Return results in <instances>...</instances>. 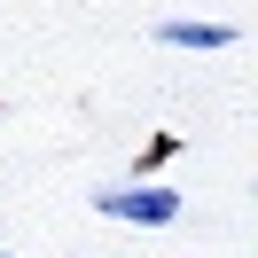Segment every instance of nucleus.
I'll list each match as a JSON object with an SVG mask.
<instances>
[{
  "label": "nucleus",
  "instance_id": "obj_2",
  "mask_svg": "<svg viewBox=\"0 0 258 258\" xmlns=\"http://www.w3.org/2000/svg\"><path fill=\"white\" fill-rule=\"evenodd\" d=\"M157 39H164V47L211 55V47H235V24H219V16H172V24H157Z\"/></svg>",
  "mask_w": 258,
  "mask_h": 258
},
{
  "label": "nucleus",
  "instance_id": "obj_1",
  "mask_svg": "<svg viewBox=\"0 0 258 258\" xmlns=\"http://www.w3.org/2000/svg\"><path fill=\"white\" fill-rule=\"evenodd\" d=\"M94 211L102 219H133V227H172L180 188H164V180H110V188H94Z\"/></svg>",
  "mask_w": 258,
  "mask_h": 258
},
{
  "label": "nucleus",
  "instance_id": "obj_3",
  "mask_svg": "<svg viewBox=\"0 0 258 258\" xmlns=\"http://www.w3.org/2000/svg\"><path fill=\"white\" fill-rule=\"evenodd\" d=\"M0 258H16V250H0Z\"/></svg>",
  "mask_w": 258,
  "mask_h": 258
}]
</instances>
